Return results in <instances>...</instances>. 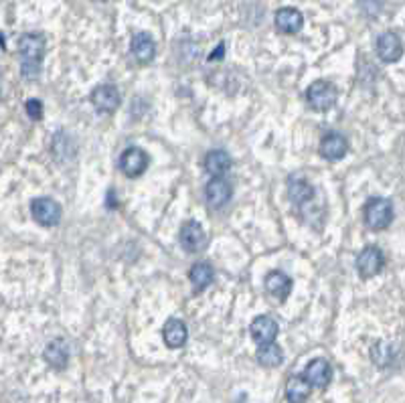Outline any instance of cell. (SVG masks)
I'll use <instances>...</instances> for the list:
<instances>
[{
	"label": "cell",
	"mask_w": 405,
	"mask_h": 403,
	"mask_svg": "<svg viewBox=\"0 0 405 403\" xmlns=\"http://www.w3.org/2000/svg\"><path fill=\"white\" fill-rule=\"evenodd\" d=\"M181 245L189 252V254H197L203 252L207 247V233L205 229L197 223V221H187L181 227Z\"/></svg>",
	"instance_id": "52a82bcc"
},
{
	"label": "cell",
	"mask_w": 405,
	"mask_h": 403,
	"mask_svg": "<svg viewBox=\"0 0 405 403\" xmlns=\"http://www.w3.org/2000/svg\"><path fill=\"white\" fill-rule=\"evenodd\" d=\"M286 397L288 403H306L310 397V385L302 375H294L288 379Z\"/></svg>",
	"instance_id": "7402d4cb"
},
{
	"label": "cell",
	"mask_w": 405,
	"mask_h": 403,
	"mask_svg": "<svg viewBox=\"0 0 405 403\" xmlns=\"http://www.w3.org/2000/svg\"><path fill=\"white\" fill-rule=\"evenodd\" d=\"M189 278H191L192 290L199 294V292H203L205 288H209V284L213 282V268H211L207 261H199V263H195L191 268Z\"/></svg>",
	"instance_id": "ffe728a7"
},
{
	"label": "cell",
	"mask_w": 405,
	"mask_h": 403,
	"mask_svg": "<svg viewBox=\"0 0 405 403\" xmlns=\"http://www.w3.org/2000/svg\"><path fill=\"white\" fill-rule=\"evenodd\" d=\"M349 152V142L340 134H329L320 142V156L327 161H340Z\"/></svg>",
	"instance_id": "9a60e30c"
},
{
	"label": "cell",
	"mask_w": 405,
	"mask_h": 403,
	"mask_svg": "<svg viewBox=\"0 0 405 403\" xmlns=\"http://www.w3.org/2000/svg\"><path fill=\"white\" fill-rule=\"evenodd\" d=\"M288 190H290V199L296 207L304 209L308 205L310 201L314 199V187L306 183L304 179H290L288 183Z\"/></svg>",
	"instance_id": "ac0fdd59"
},
{
	"label": "cell",
	"mask_w": 405,
	"mask_h": 403,
	"mask_svg": "<svg viewBox=\"0 0 405 403\" xmlns=\"http://www.w3.org/2000/svg\"><path fill=\"white\" fill-rule=\"evenodd\" d=\"M251 336L254 340L262 347V345H270L276 340L278 336V322L272 318V316H258L254 322H251Z\"/></svg>",
	"instance_id": "4fadbf2b"
},
{
	"label": "cell",
	"mask_w": 405,
	"mask_h": 403,
	"mask_svg": "<svg viewBox=\"0 0 405 403\" xmlns=\"http://www.w3.org/2000/svg\"><path fill=\"white\" fill-rule=\"evenodd\" d=\"M26 114H28V118L31 120H39L43 118V104H41V99H35V97H31L28 101H26Z\"/></svg>",
	"instance_id": "d4e9b609"
},
{
	"label": "cell",
	"mask_w": 405,
	"mask_h": 403,
	"mask_svg": "<svg viewBox=\"0 0 405 403\" xmlns=\"http://www.w3.org/2000/svg\"><path fill=\"white\" fill-rule=\"evenodd\" d=\"M393 221V203L383 197H373L365 205V223L373 231L387 229Z\"/></svg>",
	"instance_id": "7a4b0ae2"
},
{
	"label": "cell",
	"mask_w": 405,
	"mask_h": 403,
	"mask_svg": "<svg viewBox=\"0 0 405 403\" xmlns=\"http://www.w3.org/2000/svg\"><path fill=\"white\" fill-rule=\"evenodd\" d=\"M92 104L97 112L112 114L119 106V92L114 85H97L92 92Z\"/></svg>",
	"instance_id": "8fae6325"
},
{
	"label": "cell",
	"mask_w": 405,
	"mask_h": 403,
	"mask_svg": "<svg viewBox=\"0 0 405 403\" xmlns=\"http://www.w3.org/2000/svg\"><path fill=\"white\" fill-rule=\"evenodd\" d=\"M31 211H33V219L43 225V227H55L61 221V205L53 199L47 197H39L31 203Z\"/></svg>",
	"instance_id": "277c9868"
},
{
	"label": "cell",
	"mask_w": 405,
	"mask_h": 403,
	"mask_svg": "<svg viewBox=\"0 0 405 403\" xmlns=\"http://www.w3.org/2000/svg\"><path fill=\"white\" fill-rule=\"evenodd\" d=\"M148 163H150L148 154L144 152L142 148H138V146L128 148V150L119 156V168H122V172H124L126 176H130V179L142 176L144 172H146V168H148Z\"/></svg>",
	"instance_id": "8992f818"
},
{
	"label": "cell",
	"mask_w": 405,
	"mask_h": 403,
	"mask_svg": "<svg viewBox=\"0 0 405 403\" xmlns=\"http://www.w3.org/2000/svg\"><path fill=\"white\" fill-rule=\"evenodd\" d=\"M132 55L136 57V61L138 63H150L154 57H156V43H154V39L148 35V33H136L134 37H132Z\"/></svg>",
	"instance_id": "5bb4252c"
},
{
	"label": "cell",
	"mask_w": 405,
	"mask_h": 403,
	"mask_svg": "<svg viewBox=\"0 0 405 403\" xmlns=\"http://www.w3.org/2000/svg\"><path fill=\"white\" fill-rule=\"evenodd\" d=\"M165 343H167L168 349H181L187 338H189V331H187V324L179 318H168L167 324H165Z\"/></svg>",
	"instance_id": "2e32d148"
},
{
	"label": "cell",
	"mask_w": 405,
	"mask_h": 403,
	"mask_svg": "<svg viewBox=\"0 0 405 403\" xmlns=\"http://www.w3.org/2000/svg\"><path fill=\"white\" fill-rule=\"evenodd\" d=\"M223 53H225V43H219V47H217V51L209 55V61H217V59H223Z\"/></svg>",
	"instance_id": "484cf974"
},
{
	"label": "cell",
	"mask_w": 405,
	"mask_h": 403,
	"mask_svg": "<svg viewBox=\"0 0 405 403\" xmlns=\"http://www.w3.org/2000/svg\"><path fill=\"white\" fill-rule=\"evenodd\" d=\"M205 195H207V203L209 207L213 209H221L229 203L231 195H233V189L229 185V181H225L223 176H215L207 183V189H205Z\"/></svg>",
	"instance_id": "9c48e42d"
},
{
	"label": "cell",
	"mask_w": 405,
	"mask_h": 403,
	"mask_svg": "<svg viewBox=\"0 0 405 403\" xmlns=\"http://www.w3.org/2000/svg\"><path fill=\"white\" fill-rule=\"evenodd\" d=\"M205 168L211 176H223L231 168V156L225 150H211L205 158Z\"/></svg>",
	"instance_id": "44dd1931"
},
{
	"label": "cell",
	"mask_w": 405,
	"mask_h": 403,
	"mask_svg": "<svg viewBox=\"0 0 405 403\" xmlns=\"http://www.w3.org/2000/svg\"><path fill=\"white\" fill-rule=\"evenodd\" d=\"M385 265V256L377 245H367L357 258V270L358 276L369 280V278H375Z\"/></svg>",
	"instance_id": "5b68a950"
},
{
	"label": "cell",
	"mask_w": 405,
	"mask_h": 403,
	"mask_svg": "<svg viewBox=\"0 0 405 403\" xmlns=\"http://www.w3.org/2000/svg\"><path fill=\"white\" fill-rule=\"evenodd\" d=\"M45 37L41 33H24L19 39L21 73L26 79H37L41 75V65L45 59Z\"/></svg>",
	"instance_id": "6da1fadb"
},
{
	"label": "cell",
	"mask_w": 405,
	"mask_h": 403,
	"mask_svg": "<svg viewBox=\"0 0 405 403\" xmlns=\"http://www.w3.org/2000/svg\"><path fill=\"white\" fill-rule=\"evenodd\" d=\"M45 361H47L51 367L55 369H65L67 367V361H69V349L67 345L57 338V340H51L47 347H45Z\"/></svg>",
	"instance_id": "d6986e66"
},
{
	"label": "cell",
	"mask_w": 405,
	"mask_h": 403,
	"mask_svg": "<svg viewBox=\"0 0 405 403\" xmlns=\"http://www.w3.org/2000/svg\"><path fill=\"white\" fill-rule=\"evenodd\" d=\"M371 356H373V363H377L379 367H387L391 361H393V349L387 345V343H375L373 349H371Z\"/></svg>",
	"instance_id": "cb8c5ba5"
},
{
	"label": "cell",
	"mask_w": 405,
	"mask_h": 403,
	"mask_svg": "<svg viewBox=\"0 0 405 403\" xmlns=\"http://www.w3.org/2000/svg\"><path fill=\"white\" fill-rule=\"evenodd\" d=\"M274 23H276V28L284 35H296L302 31L304 26V17L298 8H292V6H284L276 13L274 17Z\"/></svg>",
	"instance_id": "30bf717a"
},
{
	"label": "cell",
	"mask_w": 405,
	"mask_h": 403,
	"mask_svg": "<svg viewBox=\"0 0 405 403\" xmlns=\"http://www.w3.org/2000/svg\"><path fill=\"white\" fill-rule=\"evenodd\" d=\"M306 99L310 108L316 112H327L336 104V88L331 81H314L306 90Z\"/></svg>",
	"instance_id": "3957f363"
},
{
	"label": "cell",
	"mask_w": 405,
	"mask_h": 403,
	"mask_svg": "<svg viewBox=\"0 0 405 403\" xmlns=\"http://www.w3.org/2000/svg\"><path fill=\"white\" fill-rule=\"evenodd\" d=\"M302 377H304V381L308 383L310 387L324 389L331 383V379H333V367L324 359H314V361H310L308 365H306Z\"/></svg>",
	"instance_id": "ba28073f"
},
{
	"label": "cell",
	"mask_w": 405,
	"mask_h": 403,
	"mask_svg": "<svg viewBox=\"0 0 405 403\" xmlns=\"http://www.w3.org/2000/svg\"><path fill=\"white\" fill-rule=\"evenodd\" d=\"M404 53V45L397 33H383L377 39V55L385 63H395Z\"/></svg>",
	"instance_id": "7c38bea8"
},
{
	"label": "cell",
	"mask_w": 405,
	"mask_h": 403,
	"mask_svg": "<svg viewBox=\"0 0 405 403\" xmlns=\"http://www.w3.org/2000/svg\"><path fill=\"white\" fill-rule=\"evenodd\" d=\"M265 290H267V294H272L274 298H278L280 302H284L288 296H290V292H292V280L288 278L284 272L274 270L265 278Z\"/></svg>",
	"instance_id": "e0dca14e"
},
{
	"label": "cell",
	"mask_w": 405,
	"mask_h": 403,
	"mask_svg": "<svg viewBox=\"0 0 405 403\" xmlns=\"http://www.w3.org/2000/svg\"><path fill=\"white\" fill-rule=\"evenodd\" d=\"M256 356L263 367H280L284 361V351L276 343H270V345H262Z\"/></svg>",
	"instance_id": "603a6c76"
}]
</instances>
